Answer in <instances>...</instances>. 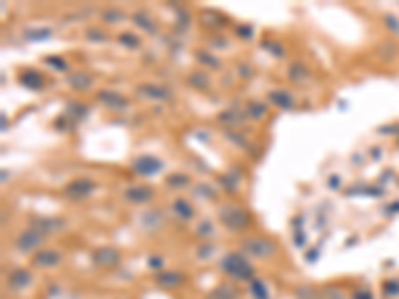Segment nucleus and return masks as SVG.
I'll return each instance as SVG.
<instances>
[{
    "instance_id": "obj_15",
    "label": "nucleus",
    "mask_w": 399,
    "mask_h": 299,
    "mask_svg": "<svg viewBox=\"0 0 399 299\" xmlns=\"http://www.w3.org/2000/svg\"><path fill=\"white\" fill-rule=\"evenodd\" d=\"M48 65H55L58 70H67V65H65V60H58V58H48Z\"/></svg>"
},
{
    "instance_id": "obj_2",
    "label": "nucleus",
    "mask_w": 399,
    "mask_h": 299,
    "mask_svg": "<svg viewBox=\"0 0 399 299\" xmlns=\"http://www.w3.org/2000/svg\"><path fill=\"white\" fill-rule=\"evenodd\" d=\"M245 247L249 254H260V257H267V254H272V244L270 242H265V239H245Z\"/></svg>"
},
{
    "instance_id": "obj_13",
    "label": "nucleus",
    "mask_w": 399,
    "mask_h": 299,
    "mask_svg": "<svg viewBox=\"0 0 399 299\" xmlns=\"http://www.w3.org/2000/svg\"><path fill=\"white\" fill-rule=\"evenodd\" d=\"M255 297L267 299V294H265V284H262V282H255Z\"/></svg>"
},
{
    "instance_id": "obj_3",
    "label": "nucleus",
    "mask_w": 399,
    "mask_h": 299,
    "mask_svg": "<svg viewBox=\"0 0 399 299\" xmlns=\"http://www.w3.org/2000/svg\"><path fill=\"white\" fill-rule=\"evenodd\" d=\"M157 170H162V162L155 157H140L135 162V172H140V175H153Z\"/></svg>"
},
{
    "instance_id": "obj_1",
    "label": "nucleus",
    "mask_w": 399,
    "mask_h": 299,
    "mask_svg": "<svg viewBox=\"0 0 399 299\" xmlns=\"http://www.w3.org/2000/svg\"><path fill=\"white\" fill-rule=\"evenodd\" d=\"M222 269L227 272V274H232V277H252V267L247 265L245 259L240 257V254H227L225 259H222Z\"/></svg>"
},
{
    "instance_id": "obj_14",
    "label": "nucleus",
    "mask_w": 399,
    "mask_h": 299,
    "mask_svg": "<svg viewBox=\"0 0 399 299\" xmlns=\"http://www.w3.org/2000/svg\"><path fill=\"white\" fill-rule=\"evenodd\" d=\"M384 289H387V294H399V282H387Z\"/></svg>"
},
{
    "instance_id": "obj_4",
    "label": "nucleus",
    "mask_w": 399,
    "mask_h": 299,
    "mask_svg": "<svg viewBox=\"0 0 399 299\" xmlns=\"http://www.w3.org/2000/svg\"><path fill=\"white\" fill-rule=\"evenodd\" d=\"M18 284H20V287L30 284V272H28V269H15V272L8 277V287H10V289H18Z\"/></svg>"
},
{
    "instance_id": "obj_7",
    "label": "nucleus",
    "mask_w": 399,
    "mask_h": 299,
    "mask_svg": "<svg viewBox=\"0 0 399 299\" xmlns=\"http://www.w3.org/2000/svg\"><path fill=\"white\" fill-rule=\"evenodd\" d=\"M38 242H40V237H38L35 232H25L23 237L18 239V247H23V252H30V249H35Z\"/></svg>"
},
{
    "instance_id": "obj_6",
    "label": "nucleus",
    "mask_w": 399,
    "mask_h": 299,
    "mask_svg": "<svg viewBox=\"0 0 399 299\" xmlns=\"http://www.w3.org/2000/svg\"><path fill=\"white\" fill-rule=\"evenodd\" d=\"M92 190H95V184L83 179V182H72V184H67L65 192H67V195H88V192H92Z\"/></svg>"
},
{
    "instance_id": "obj_9",
    "label": "nucleus",
    "mask_w": 399,
    "mask_h": 299,
    "mask_svg": "<svg viewBox=\"0 0 399 299\" xmlns=\"http://www.w3.org/2000/svg\"><path fill=\"white\" fill-rule=\"evenodd\" d=\"M382 20H384V25H387V30H389L392 35H397L399 32V20L394 18V15H384Z\"/></svg>"
},
{
    "instance_id": "obj_12",
    "label": "nucleus",
    "mask_w": 399,
    "mask_h": 299,
    "mask_svg": "<svg viewBox=\"0 0 399 299\" xmlns=\"http://www.w3.org/2000/svg\"><path fill=\"white\" fill-rule=\"evenodd\" d=\"M90 83L92 80L88 75H75V78H72V85H90Z\"/></svg>"
},
{
    "instance_id": "obj_16",
    "label": "nucleus",
    "mask_w": 399,
    "mask_h": 299,
    "mask_svg": "<svg viewBox=\"0 0 399 299\" xmlns=\"http://www.w3.org/2000/svg\"><path fill=\"white\" fill-rule=\"evenodd\" d=\"M354 299H372V294H369L367 289H359V292L354 294Z\"/></svg>"
},
{
    "instance_id": "obj_10",
    "label": "nucleus",
    "mask_w": 399,
    "mask_h": 299,
    "mask_svg": "<svg viewBox=\"0 0 399 299\" xmlns=\"http://www.w3.org/2000/svg\"><path fill=\"white\" fill-rule=\"evenodd\" d=\"M272 97H275L282 107H289V105H292V97H289L287 92H272Z\"/></svg>"
},
{
    "instance_id": "obj_8",
    "label": "nucleus",
    "mask_w": 399,
    "mask_h": 299,
    "mask_svg": "<svg viewBox=\"0 0 399 299\" xmlns=\"http://www.w3.org/2000/svg\"><path fill=\"white\" fill-rule=\"evenodd\" d=\"M127 197H130V200H135V202H137V200H140V202H145V200H150V197H153V190H150V187H140V192H132V187H130Z\"/></svg>"
},
{
    "instance_id": "obj_5",
    "label": "nucleus",
    "mask_w": 399,
    "mask_h": 299,
    "mask_svg": "<svg viewBox=\"0 0 399 299\" xmlns=\"http://www.w3.org/2000/svg\"><path fill=\"white\" fill-rule=\"evenodd\" d=\"M20 83H23V85H28L30 90H40V88H43V78H40L38 72H32V70L20 72Z\"/></svg>"
},
{
    "instance_id": "obj_11",
    "label": "nucleus",
    "mask_w": 399,
    "mask_h": 299,
    "mask_svg": "<svg viewBox=\"0 0 399 299\" xmlns=\"http://www.w3.org/2000/svg\"><path fill=\"white\" fill-rule=\"evenodd\" d=\"M175 212H177V214H183L185 219H187V217H192V209H190L187 202H175Z\"/></svg>"
}]
</instances>
